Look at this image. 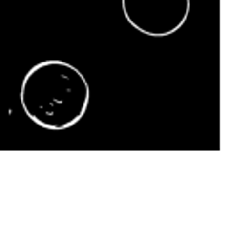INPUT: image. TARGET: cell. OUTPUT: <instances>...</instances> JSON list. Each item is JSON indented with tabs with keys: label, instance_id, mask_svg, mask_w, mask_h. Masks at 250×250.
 <instances>
[{
	"label": "cell",
	"instance_id": "obj_2",
	"mask_svg": "<svg viewBox=\"0 0 250 250\" xmlns=\"http://www.w3.org/2000/svg\"><path fill=\"white\" fill-rule=\"evenodd\" d=\"M192 9V0H121L126 21L149 38H167L178 32Z\"/></svg>",
	"mask_w": 250,
	"mask_h": 250
},
{
	"label": "cell",
	"instance_id": "obj_1",
	"mask_svg": "<svg viewBox=\"0 0 250 250\" xmlns=\"http://www.w3.org/2000/svg\"><path fill=\"white\" fill-rule=\"evenodd\" d=\"M91 101V87L78 67L48 59L34 64L20 87V103L32 123L52 131L78 125Z\"/></svg>",
	"mask_w": 250,
	"mask_h": 250
}]
</instances>
